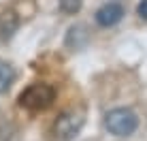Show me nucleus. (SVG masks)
Here are the masks:
<instances>
[{
  "instance_id": "nucleus-3",
  "label": "nucleus",
  "mask_w": 147,
  "mask_h": 141,
  "mask_svg": "<svg viewBox=\"0 0 147 141\" xmlns=\"http://www.w3.org/2000/svg\"><path fill=\"white\" fill-rule=\"evenodd\" d=\"M105 126L111 135H115V137H128V135H132L136 126H139V118H136L134 111H130V109H113V111L107 113V118H105Z\"/></svg>"
},
{
  "instance_id": "nucleus-8",
  "label": "nucleus",
  "mask_w": 147,
  "mask_h": 141,
  "mask_svg": "<svg viewBox=\"0 0 147 141\" xmlns=\"http://www.w3.org/2000/svg\"><path fill=\"white\" fill-rule=\"evenodd\" d=\"M11 133H13V128L0 126V141H11Z\"/></svg>"
},
{
  "instance_id": "nucleus-4",
  "label": "nucleus",
  "mask_w": 147,
  "mask_h": 141,
  "mask_svg": "<svg viewBox=\"0 0 147 141\" xmlns=\"http://www.w3.org/2000/svg\"><path fill=\"white\" fill-rule=\"evenodd\" d=\"M121 15H124V9H121L119 4H115V2H109V4H105V7H100L98 11H96V22H98L100 26L109 28V26H115V24L119 22Z\"/></svg>"
},
{
  "instance_id": "nucleus-6",
  "label": "nucleus",
  "mask_w": 147,
  "mask_h": 141,
  "mask_svg": "<svg viewBox=\"0 0 147 141\" xmlns=\"http://www.w3.org/2000/svg\"><path fill=\"white\" fill-rule=\"evenodd\" d=\"M13 79H15V70H13V66L0 60V92H7V90L11 88Z\"/></svg>"
},
{
  "instance_id": "nucleus-5",
  "label": "nucleus",
  "mask_w": 147,
  "mask_h": 141,
  "mask_svg": "<svg viewBox=\"0 0 147 141\" xmlns=\"http://www.w3.org/2000/svg\"><path fill=\"white\" fill-rule=\"evenodd\" d=\"M19 26V19L13 11H4L0 15V39H11Z\"/></svg>"
},
{
  "instance_id": "nucleus-2",
  "label": "nucleus",
  "mask_w": 147,
  "mask_h": 141,
  "mask_svg": "<svg viewBox=\"0 0 147 141\" xmlns=\"http://www.w3.org/2000/svg\"><path fill=\"white\" fill-rule=\"evenodd\" d=\"M85 118L83 111L79 109H66L55 118L53 126H51V141H70L75 135L81 130Z\"/></svg>"
},
{
  "instance_id": "nucleus-1",
  "label": "nucleus",
  "mask_w": 147,
  "mask_h": 141,
  "mask_svg": "<svg viewBox=\"0 0 147 141\" xmlns=\"http://www.w3.org/2000/svg\"><path fill=\"white\" fill-rule=\"evenodd\" d=\"M55 100V90L49 83H32L19 94V107L28 111H45Z\"/></svg>"
},
{
  "instance_id": "nucleus-7",
  "label": "nucleus",
  "mask_w": 147,
  "mask_h": 141,
  "mask_svg": "<svg viewBox=\"0 0 147 141\" xmlns=\"http://www.w3.org/2000/svg\"><path fill=\"white\" fill-rule=\"evenodd\" d=\"M60 9L64 13H77L81 9V0H60Z\"/></svg>"
},
{
  "instance_id": "nucleus-9",
  "label": "nucleus",
  "mask_w": 147,
  "mask_h": 141,
  "mask_svg": "<svg viewBox=\"0 0 147 141\" xmlns=\"http://www.w3.org/2000/svg\"><path fill=\"white\" fill-rule=\"evenodd\" d=\"M136 11H139V15H141L143 19H147V0H141L139 7H136Z\"/></svg>"
}]
</instances>
